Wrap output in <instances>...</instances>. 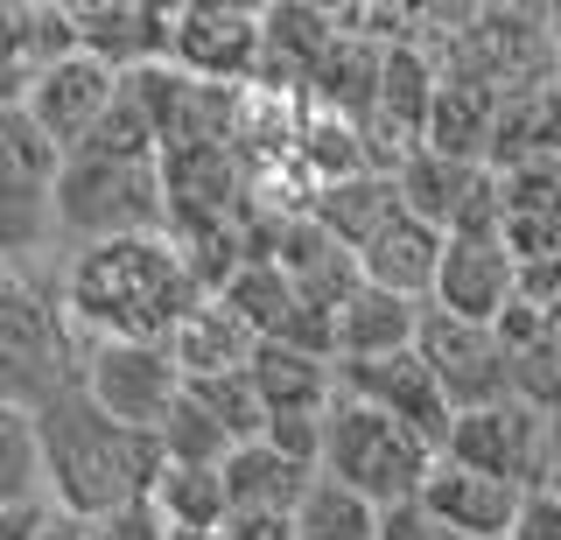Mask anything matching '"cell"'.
Here are the masks:
<instances>
[{
	"label": "cell",
	"instance_id": "22",
	"mask_svg": "<svg viewBox=\"0 0 561 540\" xmlns=\"http://www.w3.org/2000/svg\"><path fill=\"white\" fill-rule=\"evenodd\" d=\"M499 113H505V92H491V84H478V78H443V92H435V119H428V148L491 169Z\"/></svg>",
	"mask_w": 561,
	"mask_h": 540
},
{
	"label": "cell",
	"instance_id": "19",
	"mask_svg": "<svg viewBox=\"0 0 561 540\" xmlns=\"http://www.w3.org/2000/svg\"><path fill=\"white\" fill-rule=\"evenodd\" d=\"M253 387L274 422H323L337 407V358L302 352V344H260Z\"/></svg>",
	"mask_w": 561,
	"mask_h": 540
},
{
	"label": "cell",
	"instance_id": "16",
	"mask_svg": "<svg viewBox=\"0 0 561 540\" xmlns=\"http://www.w3.org/2000/svg\"><path fill=\"white\" fill-rule=\"evenodd\" d=\"M421 505H428L435 519H449L463 540H513L526 492H519V484H505V478H484V470H470V463H456V457H443V463H435V478L421 484Z\"/></svg>",
	"mask_w": 561,
	"mask_h": 540
},
{
	"label": "cell",
	"instance_id": "25",
	"mask_svg": "<svg viewBox=\"0 0 561 540\" xmlns=\"http://www.w3.org/2000/svg\"><path fill=\"white\" fill-rule=\"evenodd\" d=\"M35 498H49L43 428H35V414H22V407H0V505H35Z\"/></svg>",
	"mask_w": 561,
	"mask_h": 540
},
{
	"label": "cell",
	"instance_id": "31",
	"mask_svg": "<svg viewBox=\"0 0 561 540\" xmlns=\"http://www.w3.org/2000/svg\"><path fill=\"white\" fill-rule=\"evenodd\" d=\"M218 540H295V519H274V513H232Z\"/></svg>",
	"mask_w": 561,
	"mask_h": 540
},
{
	"label": "cell",
	"instance_id": "3",
	"mask_svg": "<svg viewBox=\"0 0 561 540\" xmlns=\"http://www.w3.org/2000/svg\"><path fill=\"white\" fill-rule=\"evenodd\" d=\"M435 463H443V449H435L428 435H414L408 422L365 407V400L337 393V407L323 414V478H337L344 492L373 498L379 513L414 505L421 484L435 478Z\"/></svg>",
	"mask_w": 561,
	"mask_h": 540
},
{
	"label": "cell",
	"instance_id": "1",
	"mask_svg": "<svg viewBox=\"0 0 561 540\" xmlns=\"http://www.w3.org/2000/svg\"><path fill=\"white\" fill-rule=\"evenodd\" d=\"M64 317L92 344H169L175 323L204 302L197 274L169 232L154 239H105L78 246L57 274Z\"/></svg>",
	"mask_w": 561,
	"mask_h": 540
},
{
	"label": "cell",
	"instance_id": "4",
	"mask_svg": "<svg viewBox=\"0 0 561 540\" xmlns=\"http://www.w3.org/2000/svg\"><path fill=\"white\" fill-rule=\"evenodd\" d=\"M154 232H169L162 162L64 154V169H57V239L70 253L105 246V239H154Z\"/></svg>",
	"mask_w": 561,
	"mask_h": 540
},
{
	"label": "cell",
	"instance_id": "11",
	"mask_svg": "<svg viewBox=\"0 0 561 540\" xmlns=\"http://www.w3.org/2000/svg\"><path fill=\"white\" fill-rule=\"evenodd\" d=\"M337 393L344 400H365V407L408 422L414 435H428L435 449H449V428H456V407L443 393V379L428 372L421 352H393V358H337Z\"/></svg>",
	"mask_w": 561,
	"mask_h": 540
},
{
	"label": "cell",
	"instance_id": "18",
	"mask_svg": "<svg viewBox=\"0 0 561 540\" xmlns=\"http://www.w3.org/2000/svg\"><path fill=\"white\" fill-rule=\"evenodd\" d=\"M443 253L449 239L435 232V225H421L414 211H400L373 246L358 253V274L386 295H400V302H435V274H443Z\"/></svg>",
	"mask_w": 561,
	"mask_h": 540
},
{
	"label": "cell",
	"instance_id": "17",
	"mask_svg": "<svg viewBox=\"0 0 561 540\" xmlns=\"http://www.w3.org/2000/svg\"><path fill=\"white\" fill-rule=\"evenodd\" d=\"M169 358H175V372H183V387H190V379H232V372H253L260 330L245 323L225 295H204V302L175 323Z\"/></svg>",
	"mask_w": 561,
	"mask_h": 540
},
{
	"label": "cell",
	"instance_id": "26",
	"mask_svg": "<svg viewBox=\"0 0 561 540\" xmlns=\"http://www.w3.org/2000/svg\"><path fill=\"white\" fill-rule=\"evenodd\" d=\"M190 400L218 422L232 443H260L267 435V400H260V387H253V372H232V379H190Z\"/></svg>",
	"mask_w": 561,
	"mask_h": 540
},
{
	"label": "cell",
	"instance_id": "27",
	"mask_svg": "<svg viewBox=\"0 0 561 540\" xmlns=\"http://www.w3.org/2000/svg\"><path fill=\"white\" fill-rule=\"evenodd\" d=\"M513 400H526L540 414H561V337L554 330L513 358Z\"/></svg>",
	"mask_w": 561,
	"mask_h": 540
},
{
	"label": "cell",
	"instance_id": "28",
	"mask_svg": "<svg viewBox=\"0 0 561 540\" xmlns=\"http://www.w3.org/2000/svg\"><path fill=\"white\" fill-rule=\"evenodd\" d=\"M92 540H175V533L148 498V505H127V513H113V519H92Z\"/></svg>",
	"mask_w": 561,
	"mask_h": 540
},
{
	"label": "cell",
	"instance_id": "14",
	"mask_svg": "<svg viewBox=\"0 0 561 540\" xmlns=\"http://www.w3.org/2000/svg\"><path fill=\"white\" fill-rule=\"evenodd\" d=\"M337 49V8H309V0H274L267 8V43H260V92L309 99L323 57Z\"/></svg>",
	"mask_w": 561,
	"mask_h": 540
},
{
	"label": "cell",
	"instance_id": "20",
	"mask_svg": "<svg viewBox=\"0 0 561 540\" xmlns=\"http://www.w3.org/2000/svg\"><path fill=\"white\" fill-rule=\"evenodd\" d=\"M421 323H428V302H400V295L365 282L330 317V352L337 358H393V352H414L421 344Z\"/></svg>",
	"mask_w": 561,
	"mask_h": 540
},
{
	"label": "cell",
	"instance_id": "5",
	"mask_svg": "<svg viewBox=\"0 0 561 540\" xmlns=\"http://www.w3.org/2000/svg\"><path fill=\"white\" fill-rule=\"evenodd\" d=\"M84 379V330L64 317L49 288H0V407L43 414L57 393Z\"/></svg>",
	"mask_w": 561,
	"mask_h": 540
},
{
	"label": "cell",
	"instance_id": "33",
	"mask_svg": "<svg viewBox=\"0 0 561 540\" xmlns=\"http://www.w3.org/2000/svg\"><path fill=\"white\" fill-rule=\"evenodd\" d=\"M540 492L561 498V414H548V478H540Z\"/></svg>",
	"mask_w": 561,
	"mask_h": 540
},
{
	"label": "cell",
	"instance_id": "10",
	"mask_svg": "<svg viewBox=\"0 0 561 540\" xmlns=\"http://www.w3.org/2000/svg\"><path fill=\"white\" fill-rule=\"evenodd\" d=\"M443 457L484 470V478H505V484H519V492H540V478H548V414L526 407V400H499V407L456 414Z\"/></svg>",
	"mask_w": 561,
	"mask_h": 540
},
{
	"label": "cell",
	"instance_id": "8",
	"mask_svg": "<svg viewBox=\"0 0 561 540\" xmlns=\"http://www.w3.org/2000/svg\"><path fill=\"white\" fill-rule=\"evenodd\" d=\"M84 393L113 422L162 435L175 400H183V372H175L169 344H92L84 337Z\"/></svg>",
	"mask_w": 561,
	"mask_h": 540
},
{
	"label": "cell",
	"instance_id": "15",
	"mask_svg": "<svg viewBox=\"0 0 561 540\" xmlns=\"http://www.w3.org/2000/svg\"><path fill=\"white\" fill-rule=\"evenodd\" d=\"M513 295H519V260L505 253V239H449L428 309L463 323H499Z\"/></svg>",
	"mask_w": 561,
	"mask_h": 540
},
{
	"label": "cell",
	"instance_id": "21",
	"mask_svg": "<svg viewBox=\"0 0 561 540\" xmlns=\"http://www.w3.org/2000/svg\"><path fill=\"white\" fill-rule=\"evenodd\" d=\"M323 478V470L280 457V449L260 435V443H239L232 457H225V498H232V513H274V519H295V505L302 492Z\"/></svg>",
	"mask_w": 561,
	"mask_h": 540
},
{
	"label": "cell",
	"instance_id": "24",
	"mask_svg": "<svg viewBox=\"0 0 561 540\" xmlns=\"http://www.w3.org/2000/svg\"><path fill=\"white\" fill-rule=\"evenodd\" d=\"M379 527H386V513L373 498L344 492L337 478H316L302 505H295V540H379Z\"/></svg>",
	"mask_w": 561,
	"mask_h": 540
},
{
	"label": "cell",
	"instance_id": "30",
	"mask_svg": "<svg viewBox=\"0 0 561 540\" xmlns=\"http://www.w3.org/2000/svg\"><path fill=\"white\" fill-rule=\"evenodd\" d=\"M513 540H561V498L554 492H526Z\"/></svg>",
	"mask_w": 561,
	"mask_h": 540
},
{
	"label": "cell",
	"instance_id": "7",
	"mask_svg": "<svg viewBox=\"0 0 561 540\" xmlns=\"http://www.w3.org/2000/svg\"><path fill=\"white\" fill-rule=\"evenodd\" d=\"M260 43H267V8H239V0H183V8H175L169 64L183 78H197V84L253 92Z\"/></svg>",
	"mask_w": 561,
	"mask_h": 540
},
{
	"label": "cell",
	"instance_id": "6",
	"mask_svg": "<svg viewBox=\"0 0 561 540\" xmlns=\"http://www.w3.org/2000/svg\"><path fill=\"white\" fill-rule=\"evenodd\" d=\"M57 169L64 154L35 134L22 106L0 113V260L57 246Z\"/></svg>",
	"mask_w": 561,
	"mask_h": 540
},
{
	"label": "cell",
	"instance_id": "29",
	"mask_svg": "<svg viewBox=\"0 0 561 540\" xmlns=\"http://www.w3.org/2000/svg\"><path fill=\"white\" fill-rule=\"evenodd\" d=\"M379 540H463V533H456L449 527V519H435L428 513V505H393V513H386V527H379Z\"/></svg>",
	"mask_w": 561,
	"mask_h": 540
},
{
	"label": "cell",
	"instance_id": "12",
	"mask_svg": "<svg viewBox=\"0 0 561 540\" xmlns=\"http://www.w3.org/2000/svg\"><path fill=\"white\" fill-rule=\"evenodd\" d=\"M70 22H78L84 57H99L119 78L154 71L175 49V8L162 0H70Z\"/></svg>",
	"mask_w": 561,
	"mask_h": 540
},
{
	"label": "cell",
	"instance_id": "13",
	"mask_svg": "<svg viewBox=\"0 0 561 540\" xmlns=\"http://www.w3.org/2000/svg\"><path fill=\"white\" fill-rule=\"evenodd\" d=\"M113 99H119V71H105L99 57H84V49H78V57L49 64V71L28 84L22 113L35 119V134H43L49 148L70 154V148L92 141V127L113 113Z\"/></svg>",
	"mask_w": 561,
	"mask_h": 540
},
{
	"label": "cell",
	"instance_id": "2",
	"mask_svg": "<svg viewBox=\"0 0 561 540\" xmlns=\"http://www.w3.org/2000/svg\"><path fill=\"white\" fill-rule=\"evenodd\" d=\"M43 470H49V498L78 519H113L127 505H148L154 484L169 470V449L162 435L148 428H127L84 393V379L70 393H57L43 414Z\"/></svg>",
	"mask_w": 561,
	"mask_h": 540
},
{
	"label": "cell",
	"instance_id": "23",
	"mask_svg": "<svg viewBox=\"0 0 561 540\" xmlns=\"http://www.w3.org/2000/svg\"><path fill=\"white\" fill-rule=\"evenodd\" d=\"M400 211H408V204H400V183L393 176H351V183H330V189H316V197H309V218L323 225L337 246H351V253H365Z\"/></svg>",
	"mask_w": 561,
	"mask_h": 540
},
{
	"label": "cell",
	"instance_id": "34",
	"mask_svg": "<svg viewBox=\"0 0 561 540\" xmlns=\"http://www.w3.org/2000/svg\"><path fill=\"white\" fill-rule=\"evenodd\" d=\"M0 288H14V274H8V260H0Z\"/></svg>",
	"mask_w": 561,
	"mask_h": 540
},
{
	"label": "cell",
	"instance_id": "9",
	"mask_svg": "<svg viewBox=\"0 0 561 540\" xmlns=\"http://www.w3.org/2000/svg\"><path fill=\"white\" fill-rule=\"evenodd\" d=\"M414 352L428 358L435 379H443V393H449L456 414H478V407L513 400V352H505V337H499L491 323H463V317L428 309Z\"/></svg>",
	"mask_w": 561,
	"mask_h": 540
},
{
	"label": "cell",
	"instance_id": "32",
	"mask_svg": "<svg viewBox=\"0 0 561 540\" xmlns=\"http://www.w3.org/2000/svg\"><path fill=\"white\" fill-rule=\"evenodd\" d=\"M35 540H92V519H78V513H64V505H57V513L43 519V533H35Z\"/></svg>",
	"mask_w": 561,
	"mask_h": 540
}]
</instances>
